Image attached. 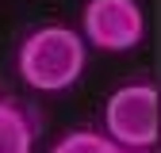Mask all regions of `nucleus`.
<instances>
[{
    "label": "nucleus",
    "instance_id": "1",
    "mask_svg": "<svg viewBox=\"0 0 161 153\" xmlns=\"http://www.w3.org/2000/svg\"><path fill=\"white\" fill-rule=\"evenodd\" d=\"M15 69L35 92H65L85 73V38L69 27H38L19 42Z\"/></svg>",
    "mask_w": 161,
    "mask_h": 153
},
{
    "label": "nucleus",
    "instance_id": "2",
    "mask_svg": "<svg viewBox=\"0 0 161 153\" xmlns=\"http://www.w3.org/2000/svg\"><path fill=\"white\" fill-rule=\"evenodd\" d=\"M104 123H108V138L119 149H150L157 142V88L153 84L115 88Z\"/></svg>",
    "mask_w": 161,
    "mask_h": 153
},
{
    "label": "nucleus",
    "instance_id": "3",
    "mask_svg": "<svg viewBox=\"0 0 161 153\" xmlns=\"http://www.w3.org/2000/svg\"><path fill=\"white\" fill-rule=\"evenodd\" d=\"M80 27H85V38L96 50L123 54L142 42L146 19H142L138 0H88L85 12H80Z\"/></svg>",
    "mask_w": 161,
    "mask_h": 153
},
{
    "label": "nucleus",
    "instance_id": "4",
    "mask_svg": "<svg viewBox=\"0 0 161 153\" xmlns=\"http://www.w3.org/2000/svg\"><path fill=\"white\" fill-rule=\"evenodd\" d=\"M38 119L12 96H0V153H31Z\"/></svg>",
    "mask_w": 161,
    "mask_h": 153
},
{
    "label": "nucleus",
    "instance_id": "5",
    "mask_svg": "<svg viewBox=\"0 0 161 153\" xmlns=\"http://www.w3.org/2000/svg\"><path fill=\"white\" fill-rule=\"evenodd\" d=\"M50 153H123V149H119L108 134H96V130H69Z\"/></svg>",
    "mask_w": 161,
    "mask_h": 153
},
{
    "label": "nucleus",
    "instance_id": "6",
    "mask_svg": "<svg viewBox=\"0 0 161 153\" xmlns=\"http://www.w3.org/2000/svg\"><path fill=\"white\" fill-rule=\"evenodd\" d=\"M123 153H150V149H123Z\"/></svg>",
    "mask_w": 161,
    "mask_h": 153
}]
</instances>
